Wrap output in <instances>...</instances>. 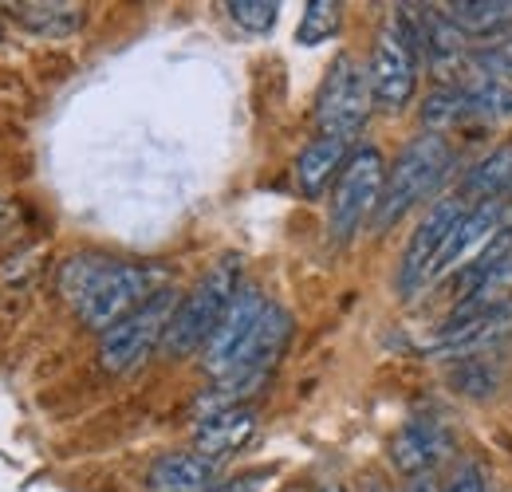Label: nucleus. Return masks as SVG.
Wrapping results in <instances>:
<instances>
[{"mask_svg":"<svg viewBox=\"0 0 512 492\" xmlns=\"http://www.w3.org/2000/svg\"><path fill=\"white\" fill-rule=\"evenodd\" d=\"M241 256H221L197 284L193 292L178 304L174 319H170V331L162 339V351L166 355H193L197 347L209 343V335L217 331V323L225 319L229 304L237 300L241 292Z\"/></svg>","mask_w":512,"mask_h":492,"instance_id":"nucleus-3","label":"nucleus"},{"mask_svg":"<svg viewBox=\"0 0 512 492\" xmlns=\"http://www.w3.org/2000/svg\"><path fill=\"white\" fill-rule=\"evenodd\" d=\"M371 75L367 67L355 60V56H335L327 75L320 83V95H316V126L327 138H347L355 142V134L363 130L367 115H371Z\"/></svg>","mask_w":512,"mask_h":492,"instance_id":"nucleus-7","label":"nucleus"},{"mask_svg":"<svg viewBox=\"0 0 512 492\" xmlns=\"http://www.w3.org/2000/svg\"><path fill=\"white\" fill-rule=\"evenodd\" d=\"M446 20L469 36H505L512 28V0H449L442 4Z\"/></svg>","mask_w":512,"mask_h":492,"instance_id":"nucleus-17","label":"nucleus"},{"mask_svg":"<svg viewBox=\"0 0 512 492\" xmlns=\"http://www.w3.org/2000/svg\"><path fill=\"white\" fill-rule=\"evenodd\" d=\"M343 24V4L335 0H308L304 4V16H300V28H296V44L304 48H316L323 40H331Z\"/></svg>","mask_w":512,"mask_h":492,"instance_id":"nucleus-19","label":"nucleus"},{"mask_svg":"<svg viewBox=\"0 0 512 492\" xmlns=\"http://www.w3.org/2000/svg\"><path fill=\"white\" fill-rule=\"evenodd\" d=\"M473 205L453 189L446 197H438L434 205H430V213L418 221V229H414V237L406 241V252H402V260H398V276H394V288H398V296H418L422 288H430L434 280H438V264H442V252H446L449 237H453V229L461 225V217L469 213Z\"/></svg>","mask_w":512,"mask_h":492,"instance_id":"nucleus-5","label":"nucleus"},{"mask_svg":"<svg viewBox=\"0 0 512 492\" xmlns=\"http://www.w3.org/2000/svg\"><path fill=\"white\" fill-rule=\"evenodd\" d=\"M442 492H485V473H481V465H461V473H457Z\"/></svg>","mask_w":512,"mask_h":492,"instance_id":"nucleus-21","label":"nucleus"},{"mask_svg":"<svg viewBox=\"0 0 512 492\" xmlns=\"http://www.w3.org/2000/svg\"><path fill=\"white\" fill-rule=\"evenodd\" d=\"M371 492H390V489H383V485H375V489H371Z\"/></svg>","mask_w":512,"mask_h":492,"instance_id":"nucleus-24","label":"nucleus"},{"mask_svg":"<svg viewBox=\"0 0 512 492\" xmlns=\"http://www.w3.org/2000/svg\"><path fill=\"white\" fill-rule=\"evenodd\" d=\"M0 32H4V20H0Z\"/></svg>","mask_w":512,"mask_h":492,"instance_id":"nucleus-26","label":"nucleus"},{"mask_svg":"<svg viewBox=\"0 0 512 492\" xmlns=\"http://www.w3.org/2000/svg\"><path fill=\"white\" fill-rule=\"evenodd\" d=\"M162 288H170L166 272L134 260H111V256L87 252V256H71L60 268V292L79 311V319L99 335L123 323L146 300H154Z\"/></svg>","mask_w":512,"mask_h":492,"instance_id":"nucleus-1","label":"nucleus"},{"mask_svg":"<svg viewBox=\"0 0 512 492\" xmlns=\"http://www.w3.org/2000/svg\"><path fill=\"white\" fill-rule=\"evenodd\" d=\"M268 485V473H241L233 481H217L209 492H260Z\"/></svg>","mask_w":512,"mask_h":492,"instance_id":"nucleus-22","label":"nucleus"},{"mask_svg":"<svg viewBox=\"0 0 512 492\" xmlns=\"http://www.w3.org/2000/svg\"><path fill=\"white\" fill-rule=\"evenodd\" d=\"M453 174V146H449L446 134H418L414 142L402 146V154L394 158V166L386 170L383 197H379V209H375V233L394 229L414 205L430 201V193H438L442 182Z\"/></svg>","mask_w":512,"mask_h":492,"instance_id":"nucleus-2","label":"nucleus"},{"mask_svg":"<svg viewBox=\"0 0 512 492\" xmlns=\"http://www.w3.org/2000/svg\"><path fill=\"white\" fill-rule=\"evenodd\" d=\"M225 12H229V20H233L241 32H253V36L272 32L276 20H280V4H276V0H229Z\"/></svg>","mask_w":512,"mask_h":492,"instance_id":"nucleus-20","label":"nucleus"},{"mask_svg":"<svg viewBox=\"0 0 512 492\" xmlns=\"http://www.w3.org/2000/svg\"><path fill=\"white\" fill-rule=\"evenodd\" d=\"M386 185V162L375 146H355L347 166L339 170V182L331 193V241L347 245L367 221H375L379 197Z\"/></svg>","mask_w":512,"mask_h":492,"instance_id":"nucleus-6","label":"nucleus"},{"mask_svg":"<svg viewBox=\"0 0 512 492\" xmlns=\"http://www.w3.org/2000/svg\"><path fill=\"white\" fill-rule=\"evenodd\" d=\"M453 437L438 414H414L390 441V461L402 477H426L449 453Z\"/></svg>","mask_w":512,"mask_h":492,"instance_id":"nucleus-11","label":"nucleus"},{"mask_svg":"<svg viewBox=\"0 0 512 492\" xmlns=\"http://www.w3.org/2000/svg\"><path fill=\"white\" fill-rule=\"evenodd\" d=\"M418 67H422V52H418L414 28H410L406 12L398 8V12L386 16V24L379 28L375 52H371V63H367L375 103L386 107V111H402L414 99Z\"/></svg>","mask_w":512,"mask_h":492,"instance_id":"nucleus-4","label":"nucleus"},{"mask_svg":"<svg viewBox=\"0 0 512 492\" xmlns=\"http://www.w3.org/2000/svg\"><path fill=\"white\" fill-rule=\"evenodd\" d=\"M0 217H4V201H0Z\"/></svg>","mask_w":512,"mask_h":492,"instance_id":"nucleus-25","label":"nucleus"},{"mask_svg":"<svg viewBox=\"0 0 512 492\" xmlns=\"http://www.w3.org/2000/svg\"><path fill=\"white\" fill-rule=\"evenodd\" d=\"M288 339H292V315L280 308V304H268L264 315L256 319V327L249 331V339L229 359V367H225L221 378H241V382L264 386L268 370L276 367V359L284 355Z\"/></svg>","mask_w":512,"mask_h":492,"instance_id":"nucleus-9","label":"nucleus"},{"mask_svg":"<svg viewBox=\"0 0 512 492\" xmlns=\"http://www.w3.org/2000/svg\"><path fill=\"white\" fill-rule=\"evenodd\" d=\"M512 189V142L509 146H497L489 150L465 178L457 185V193L469 201V205H481V201H497Z\"/></svg>","mask_w":512,"mask_h":492,"instance_id":"nucleus-18","label":"nucleus"},{"mask_svg":"<svg viewBox=\"0 0 512 492\" xmlns=\"http://www.w3.org/2000/svg\"><path fill=\"white\" fill-rule=\"evenodd\" d=\"M221 461H209L201 453H162L146 469V492H209L217 485Z\"/></svg>","mask_w":512,"mask_h":492,"instance_id":"nucleus-14","label":"nucleus"},{"mask_svg":"<svg viewBox=\"0 0 512 492\" xmlns=\"http://www.w3.org/2000/svg\"><path fill=\"white\" fill-rule=\"evenodd\" d=\"M512 335V300L501 308L477 311L465 319H446L442 331L430 339V355L438 359H477L493 343Z\"/></svg>","mask_w":512,"mask_h":492,"instance_id":"nucleus-10","label":"nucleus"},{"mask_svg":"<svg viewBox=\"0 0 512 492\" xmlns=\"http://www.w3.org/2000/svg\"><path fill=\"white\" fill-rule=\"evenodd\" d=\"M256 410L253 406H229V410H217V414H201L197 430H193V453L209 457V461H221L229 453H237L241 445H249L256 433Z\"/></svg>","mask_w":512,"mask_h":492,"instance_id":"nucleus-13","label":"nucleus"},{"mask_svg":"<svg viewBox=\"0 0 512 492\" xmlns=\"http://www.w3.org/2000/svg\"><path fill=\"white\" fill-rule=\"evenodd\" d=\"M347 158H351V142L347 138H327V134L312 138L296 158V189L304 197H320L327 182L347 166Z\"/></svg>","mask_w":512,"mask_h":492,"instance_id":"nucleus-15","label":"nucleus"},{"mask_svg":"<svg viewBox=\"0 0 512 492\" xmlns=\"http://www.w3.org/2000/svg\"><path fill=\"white\" fill-rule=\"evenodd\" d=\"M268 308V300H264V292L253 288V284H241V292H237V300L229 304L225 311V319L217 323V331L209 335V343H205V370L213 374V378H221L225 367H229V359L237 355V347L249 339V331L256 327V319L264 315Z\"/></svg>","mask_w":512,"mask_h":492,"instance_id":"nucleus-12","label":"nucleus"},{"mask_svg":"<svg viewBox=\"0 0 512 492\" xmlns=\"http://www.w3.org/2000/svg\"><path fill=\"white\" fill-rule=\"evenodd\" d=\"M178 304H182L178 292L174 288H162L154 300H146L138 311H130L123 323H115L111 331H103L99 335V363H103V370L127 374L138 363H146V355L154 347H162Z\"/></svg>","mask_w":512,"mask_h":492,"instance_id":"nucleus-8","label":"nucleus"},{"mask_svg":"<svg viewBox=\"0 0 512 492\" xmlns=\"http://www.w3.org/2000/svg\"><path fill=\"white\" fill-rule=\"evenodd\" d=\"M12 16L20 28H28L40 40H67L83 24V4H64V0H28L12 4Z\"/></svg>","mask_w":512,"mask_h":492,"instance_id":"nucleus-16","label":"nucleus"},{"mask_svg":"<svg viewBox=\"0 0 512 492\" xmlns=\"http://www.w3.org/2000/svg\"><path fill=\"white\" fill-rule=\"evenodd\" d=\"M320 492H347L343 485H327V489H320Z\"/></svg>","mask_w":512,"mask_h":492,"instance_id":"nucleus-23","label":"nucleus"}]
</instances>
